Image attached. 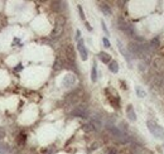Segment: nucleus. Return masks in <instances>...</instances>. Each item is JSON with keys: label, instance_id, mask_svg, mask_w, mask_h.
<instances>
[{"label": "nucleus", "instance_id": "nucleus-1", "mask_svg": "<svg viewBox=\"0 0 164 154\" xmlns=\"http://www.w3.org/2000/svg\"><path fill=\"white\" fill-rule=\"evenodd\" d=\"M147 127L155 138H163L164 137V129L160 127V125L155 124L154 121H147Z\"/></svg>", "mask_w": 164, "mask_h": 154}, {"label": "nucleus", "instance_id": "nucleus-2", "mask_svg": "<svg viewBox=\"0 0 164 154\" xmlns=\"http://www.w3.org/2000/svg\"><path fill=\"white\" fill-rule=\"evenodd\" d=\"M77 49H78V52H79V56H81V59L86 61L88 58V51H87L86 46H85V42H83L82 38H79L77 40Z\"/></svg>", "mask_w": 164, "mask_h": 154}, {"label": "nucleus", "instance_id": "nucleus-3", "mask_svg": "<svg viewBox=\"0 0 164 154\" xmlns=\"http://www.w3.org/2000/svg\"><path fill=\"white\" fill-rule=\"evenodd\" d=\"M106 129L109 130V132H110L112 135H114L115 138H118V139H120V140H123V142L125 140V134L121 132L120 129L116 128V127H112V125H107Z\"/></svg>", "mask_w": 164, "mask_h": 154}, {"label": "nucleus", "instance_id": "nucleus-4", "mask_svg": "<svg viewBox=\"0 0 164 154\" xmlns=\"http://www.w3.org/2000/svg\"><path fill=\"white\" fill-rule=\"evenodd\" d=\"M116 43H118V48H119V51H120V53L123 54V57L126 59V62H128L129 66H130V64H131V59H130V53H129V51L125 49V47L123 46V43H121L120 40H116Z\"/></svg>", "mask_w": 164, "mask_h": 154}, {"label": "nucleus", "instance_id": "nucleus-5", "mask_svg": "<svg viewBox=\"0 0 164 154\" xmlns=\"http://www.w3.org/2000/svg\"><path fill=\"white\" fill-rule=\"evenodd\" d=\"M72 115L73 116H79V118H87L88 113H87V109L83 106H78L76 107L73 111H72Z\"/></svg>", "mask_w": 164, "mask_h": 154}, {"label": "nucleus", "instance_id": "nucleus-6", "mask_svg": "<svg viewBox=\"0 0 164 154\" xmlns=\"http://www.w3.org/2000/svg\"><path fill=\"white\" fill-rule=\"evenodd\" d=\"M74 82H76V78H74L73 74H67V76L63 78V86H64V87L73 86Z\"/></svg>", "mask_w": 164, "mask_h": 154}, {"label": "nucleus", "instance_id": "nucleus-7", "mask_svg": "<svg viewBox=\"0 0 164 154\" xmlns=\"http://www.w3.org/2000/svg\"><path fill=\"white\" fill-rule=\"evenodd\" d=\"M98 8L101 9V12H102V14H104V15H106V17H110L111 14H112V12H111V8H110V5H107L106 3H100V4H98Z\"/></svg>", "mask_w": 164, "mask_h": 154}, {"label": "nucleus", "instance_id": "nucleus-8", "mask_svg": "<svg viewBox=\"0 0 164 154\" xmlns=\"http://www.w3.org/2000/svg\"><path fill=\"white\" fill-rule=\"evenodd\" d=\"M126 116H128V119L130 121H135L137 120V114H135V111H134V107L129 105L128 107H126Z\"/></svg>", "mask_w": 164, "mask_h": 154}, {"label": "nucleus", "instance_id": "nucleus-9", "mask_svg": "<svg viewBox=\"0 0 164 154\" xmlns=\"http://www.w3.org/2000/svg\"><path fill=\"white\" fill-rule=\"evenodd\" d=\"M98 58L101 59V62L107 63V64L111 62V56L109 53H106V52H100V53H98Z\"/></svg>", "mask_w": 164, "mask_h": 154}, {"label": "nucleus", "instance_id": "nucleus-10", "mask_svg": "<svg viewBox=\"0 0 164 154\" xmlns=\"http://www.w3.org/2000/svg\"><path fill=\"white\" fill-rule=\"evenodd\" d=\"M109 69L112 73H118L119 72V63L116 62V61H111L109 63Z\"/></svg>", "mask_w": 164, "mask_h": 154}, {"label": "nucleus", "instance_id": "nucleus-11", "mask_svg": "<svg viewBox=\"0 0 164 154\" xmlns=\"http://www.w3.org/2000/svg\"><path fill=\"white\" fill-rule=\"evenodd\" d=\"M91 81L96 82L97 81V64L96 62H93L92 64V69H91Z\"/></svg>", "mask_w": 164, "mask_h": 154}, {"label": "nucleus", "instance_id": "nucleus-12", "mask_svg": "<svg viewBox=\"0 0 164 154\" xmlns=\"http://www.w3.org/2000/svg\"><path fill=\"white\" fill-rule=\"evenodd\" d=\"M10 152V147L5 143H1L0 144V154H9Z\"/></svg>", "mask_w": 164, "mask_h": 154}, {"label": "nucleus", "instance_id": "nucleus-13", "mask_svg": "<svg viewBox=\"0 0 164 154\" xmlns=\"http://www.w3.org/2000/svg\"><path fill=\"white\" fill-rule=\"evenodd\" d=\"M135 92H137V95H138L139 97H145V95H147V92H145L140 86H137V87H135Z\"/></svg>", "mask_w": 164, "mask_h": 154}, {"label": "nucleus", "instance_id": "nucleus-14", "mask_svg": "<svg viewBox=\"0 0 164 154\" xmlns=\"http://www.w3.org/2000/svg\"><path fill=\"white\" fill-rule=\"evenodd\" d=\"M102 43H104V47H106V48H110L111 47L110 40H109V38H106V37H104V38H102Z\"/></svg>", "mask_w": 164, "mask_h": 154}, {"label": "nucleus", "instance_id": "nucleus-15", "mask_svg": "<svg viewBox=\"0 0 164 154\" xmlns=\"http://www.w3.org/2000/svg\"><path fill=\"white\" fill-rule=\"evenodd\" d=\"M101 25H102V29H104L105 34H106V38H107V35H110V32H109V29H107V27H106V24H105L104 20H101Z\"/></svg>", "mask_w": 164, "mask_h": 154}, {"label": "nucleus", "instance_id": "nucleus-16", "mask_svg": "<svg viewBox=\"0 0 164 154\" xmlns=\"http://www.w3.org/2000/svg\"><path fill=\"white\" fill-rule=\"evenodd\" d=\"M77 9H78V13H79V17H81L82 20H85V14H83V9L81 5H77Z\"/></svg>", "mask_w": 164, "mask_h": 154}, {"label": "nucleus", "instance_id": "nucleus-17", "mask_svg": "<svg viewBox=\"0 0 164 154\" xmlns=\"http://www.w3.org/2000/svg\"><path fill=\"white\" fill-rule=\"evenodd\" d=\"M4 137H5V130L3 128H0V139H3Z\"/></svg>", "mask_w": 164, "mask_h": 154}, {"label": "nucleus", "instance_id": "nucleus-18", "mask_svg": "<svg viewBox=\"0 0 164 154\" xmlns=\"http://www.w3.org/2000/svg\"><path fill=\"white\" fill-rule=\"evenodd\" d=\"M79 38H81V32H79V29H77V32H76V39L78 40Z\"/></svg>", "mask_w": 164, "mask_h": 154}, {"label": "nucleus", "instance_id": "nucleus-19", "mask_svg": "<svg viewBox=\"0 0 164 154\" xmlns=\"http://www.w3.org/2000/svg\"><path fill=\"white\" fill-rule=\"evenodd\" d=\"M85 25H86V28H87V29H88V30H90V32L92 30V27H91L90 24H88V23H87V22H85Z\"/></svg>", "mask_w": 164, "mask_h": 154}]
</instances>
